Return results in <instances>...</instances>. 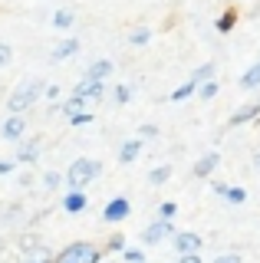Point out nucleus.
<instances>
[{"label":"nucleus","mask_w":260,"mask_h":263,"mask_svg":"<svg viewBox=\"0 0 260 263\" xmlns=\"http://www.w3.org/2000/svg\"><path fill=\"white\" fill-rule=\"evenodd\" d=\"M102 171V164L96 161V158H76L69 164V171H66V184H69V191H83L86 184H92V178Z\"/></svg>","instance_id":"1"},{"label":"nucleus","mask_w":260,"mask_h":263,"mask_svg":"<svg viewBox=\"0 0 260 263\" xmlns=\"http://www.w3.org/2000/svg\"><path fill=\"white\" fill-rule=\"evenodd\" d=\"M43 89H46V86H43L40 79H27L23 86H17V89L10 92V99H7V109H10V115H20L23 109H30V105H33L36 99L43 96Z\"/></svg>","instance_id":"2"},{"label":"nucleus","mask_w":260,"mask_h":263,"mask_svg":"<svg viewBox=\"0 0 260 263\" xmlns=\"http://www.w3.org/2000/svg\"><path fill=\"white\" fill-rule=\"evenodd\" d=\"M99 247H92V243H86V240H79V243H72L66 247V250L60 253V260L56 263H99Z\"/></svg>","instance_id":"3"},{"label":"nucleus","mask_w":260,"mask_h":263,"mask_svg":"<svg viewBox=\"0 0 260 263\" xmlns=\"http://www.w3.org/2000/svg\"><path fill=\"white\" fill-rule=\"evenodd\" d=\"M128 214H132V204L125 201V197H112L109 204H105V211H102V217L109 220V224H119V220H125Z\"/></svg>","instance_id":"4"},{"label":"nucleus","mask_w":260,"mask_h":263,"mask_svg":"<svg viewBox=\"0 0 260 263\" xmlns=\"http://www.w3.org/2000/svg\"><path fill=\"white\" fill-rule=\"evenodd\" d=\"M102 92H105V82L102 79H92V76L79 79L76 89H72V96H79V99H102Z\"/></svg>","instance_id":"5"},{"label":"nucleus","mask_w":260,"mask_h":263,"mask_svg":"<svg viewBox=\"0 0 260 263\" xmlns=\"http://www.w3.org/2000/svg\"><path fill=\"white\" fill-rule=\"evenodd\" d=\"M165 237H172V220H155V224L145 227L142 240H145V243H161Z\"/></svg>","instance_id":"6"},{"label":"nucleus","mask_w":260,"mask_h":263,"mask_svg":"<svg viewBox=\"0 0 260 263\" xmlns=\"http://www.w3.org/2000/svg\"><path fill=\"white\" fill-rule=\"evenodd\" d=\"M23 135H27V122H23V115H10V119L4 122V138H7V142H20Z\"/></svg>","instance_id":"7"},{"label":"nucleus","mask_w":260,"mask_h":263,"mask_svg":"<svg viewBox=\"0 0 260 263\" xmlns=\"http://www.w3.org/2000/svg\"><path fill=\"white\" fill-rule=\"evenodd\" d=\"M201 243H205V240H201L198 234H191V230H188V234H178V237H175V250H178V253H198Z\"/></svg>","instance_id":"8"},{"label":"nucleus","mask_w":260,"mask_h":263,"mask_svg":"<svg viewBox=\"0 0 260 263\" xmlns=\"http://www.w3.org/2000/svg\"><path fill=\"white\" fill-rule=\"evenodd\" d=\"M257 115H260V102H247V105H240V109L231 115V125H244V122L257 119Z\"/></svg>","instance_id":"9"},{"label":"nucleus","mask_w":260,"mask_h":263,"mask_svg":"<svg viewBox=\"0 0 260 263\" xmlns=\"http://www.w3.org/2000/svg\"><path fill=\"white\" fill-rule=\"evenodd\" d=\"M72 53H79V40H63V43H56V46H53V60H56V63L69 60Z\"/></svg>","instance_id":"10"},{"label":"nucleus","mask_w":260,"mask_h":263,"mask_svg":"<svg viewBox=\"0 0 260 263\" xmlns=\"http://www.w3.org/2000/svg\"><path fill=\"white\" fill-rule=\"evenodd\" d=\"M214 191L221 194V197H227L231 204H244L247 201V191L244 187H231V184H214Z\"/></svg>","instance_id":"11"},{"label":"nucleus","mask_w":260,"mask_h":263,"mask_svg":"<svg viewBox=\"0 0 260 263\" xmlns=\"http://www.w3.org/2000/svg\"><path fill=\"white\" fill-rule=\"evenodd\" d=\"M20 142H23V138H20ZM36 152H40V138H30V142H23V145H20V152H17V161H23V164L36 161Z\"/></svg>","instance_id":"12"},{"label":"nucleus","mask_w":260,"mask_h":263,"mask_svg":"<svg viewBox=\"0 0 260 263\" xmlns=\"http://www.w3.org/2000/svg\"><path fill=\"white\" fill-rule=\"evenodd\" d=\"M217 161H221V155H205V158L194 164V178H208L211 171L217 168Z\"/></svg>","instance_id":"13"},{"label":"nucleus","mask_w":260,"mask_h":263,"mask_svg":"<svg viewBox=\"0 0 260 263\" xmlns=\"http://www.w3.org/2000/svg\"><path fill=\"white\" fill-rule=\"evenodd\" d=\"M139 152H142V138H132V142H125V145H122V152H119V161H122V164L135 161V158H139Z\"/></svg>","instance_id":"14"},{"label":"nucleus","mask_w":260,"mask_h":263,"mask_svg":"<svg viewBox=\"0 0 260 263\" xmlns=\"http://www.w3.org/2000/svg\"><path fill=\"white\" fill-rule=\"evenodd\" d=\"M63 208H66L69 214H79V211L86 208V194L83 191H69L66 197H63Z\"/></svg>","instance_id":"15"},{"label":"nucleus","mask_w":260,"mask_h":263,"mask_svg":"<svg viewBox=\"0 0 260 263\" xmlns=\"http://www.w3.org/2000/svg\"><path fill=\"white\" fill-rule=\"evenodd\" d=\"M86 76H92V79H102V82H105V79L112 76V63H109V60H96L92 66H89Z\"/></svg>","instance_id":"16"},{"label":"nucleus","mask_w":260,"mask_h":263,"mask_svg":"<svg viewBox=\"0 0 260 263\" xmlns=\"http://www.w3.org/2000/svg\"><path fill=\"white\" fill-rule=\"evenodd\" d=\"M257 86H260V60L240 76V89H257Z\"/></svg>","instance_id":"17"},{"label":"nucleus","mask_w":260,"mask_h":263,"mask_svg":"<svg viewBox=\"0 0 260 263\" xmlns=\"http://www.w3.org/2000/svg\"><path fill=\"white\" fill-rule=\"evenodd\" d=\"M208 79H214V63H205V66H198V69L191 72L194 86H198V82H208Z\"/></svg>","instance_id":"18"},{"label":"nucleus","mask_w":260,"mask_h":263,"mask_svg":"<svg viewBox=\"0 0 260 263\" xmlns=\"http://www.w3.org/2000/svg\"><path fill=\"white\" fill-rule=\"evenodd\" d=\"M72 20H76V16H72V10H56V13H53V27H56V30H69Z\"/></svg>","instance_id":"19"},{"label":"nucleus","mask_w":260,"mask_h":263,"mask_svg":"<svg viewBox=\"0 0 260 263\" xmlns=\"http://www.w3.org/2000/svg\"><path fill=\"white\" fill-rule=\"evenodd\" d=\"M234 23H237V13H234V10H224L221 20H217V33H231Z\"/></svg>","instance_id":"20"},{"label":"nucleus","mask_w":260,"mask_h":263,"mask_svg":"<svg viewBox=\"0 0 260 263\" xmlns=\"http://www.w3.org/2000/svg\"><path fill=\"white\" fill-rule=\"evenodd\" d=\"M168 178H172V164H161V168H155V171H152V175H148V181H152V184H165V181Z\"/></svg>","instance_id":"21"},{"label":"nucleus","mask_w":260,"mask_h":263,"mask_svg":"<svg viewBox=\"0 0 260 263\" xmlns=\"http://www.w3.org/2000/svg\"><path fill=\"white\" fill-rule=\"evenodd\" d=\"M148 36H152V30L148 27H139V30L128 33V43H132V46H145V43H148Z\"/></svg>","instance_id":"22"},{"label":"nucleus","mask_w":260,"mask_h":263,"mask_svg":"<svg viewBox=\"0 0 260 263\" xmlns=\"http://www.w3.org/2000/svg\"><path fill=\"white\" fill-rule=\"evenodd\" d=\"M194 89H198V96H201V99H214V96H217V79L198 82V86H194Z\"/></svg>","instance_id":"23"},{"label":"nucleus","mask_w":260,"mask_h":263,"mask_svg":"<svg viewBox=\"0 0 260 263\" xmlns=\"http://www.w3.org/2000/svg\"><path fill=\"white\" fill-rule=\"evenodd\" d=\"M83 109H86V99H79V96H72V99L63 102V112H66V115H76V112H83Z\"/></svg>","instance_id":"24"},{"label":"nucleus","mask_w":260,"mask_h":263,"mask_svg":"<svg viewBox=\"0 0 260 263\" xmlns=\"http://www.w3.org/2000/svg\"><path fill=\"white\" fill-rule=\"evenodd\" d=\"M191 92H194V82L188 79V82H181V86H178L175 92H172V102H181V99H188Z\"/></svg>","instance_id":"25"},{"label":"nucleus","mask_w":260,"mask_h":263,"mask_svg":"<svg viewBox=\"0 0 260 263\" xmlns=\"http://www.w3.org/2000/svg\"><path fill=\"white\" fill-rule=\"evenodd\" d=\"M158 211H161V220H172L175 214H178V204H175V201H165Z\"/></svg>","instance_id":"26"},{"label":"nucleus","mask_w":260,"mask_h":263,"mask_svg":"<svg viewBox=\"0 0 260 263\" xmlns=\"http://www.w3.org/2000/svg\"><path fill=\"white\" fill-rule=\"evenodd\" d=\"M116 99H119L122 105H125L128 99H132V89H128V86H116Z\"/></svg>","instance_id":"27"},{"label":"nucleus","mask_w":260,"mask_h":263,"mask_svg":"<svg viewBox=\"0 0 260 263\" xmlns=\"http://www.w3.org/2000/svg\"><path fill=\"white\" fill-rule=\"evenodd\" d=\"M69 119H72V125H89L92 115H89V112H76V115H69Z\"/></svg>","instance_id":"28"},{"label":"nucleus","mask_w":260,"mask_h":263,"mask_svg":"<svg viewBox=\"0 0 260 263\" xmlns=\"http://www.w3.org/2000/svg\"><path fill=\"white\" fill-rule=\"evenodd\" d=\"M10 60H13V49L7 46V43H0V66H7Z\"/></svg>","instance_id":"29"},{"label":"nucleus","mask_w":260,"mask_h":263,"mask_svg":"<svg viewBox=\"0 0 260 263\" xmlns=\"http://www.w3.org/2000/svg\"><path fill=\"white\" fill-rule=\"evenodd\" d=\"M43 184L46 187H60V175H56V171H46V175H43Z\"/></svg>","instance_id":"30"},{"label":"nucleus","mask_w":260,"mask_h":263,"mask_svg":"<svg viewBox=\"0 0 260 263\" xmlns=\"http://www.w3.org/2000/svg\"><path fill=\"white\" fill-rule=\"evenodd\" d=\"M109 250H125V240H122L119 234H112L109 237Z\"/></svg>","instance_id":"31"},{"label":"nucleus","mask_w":260,"mask_h":263,"mask_svg":"<svg viewBox=\"0 0 260 263\" xmlns=\"http://www.w3.org/2000/svg\"><path fill=\"white\" fill-rule=\"evenodd\" d=\"M125 260H128V263H142L145 253H142V250H125Z\"/></svg>","instance_id":"32"},{"label":"nucleus","mask_w":260,"mask_h":263,"mask_svg":"<svg viewBox=\"0 0 260 263\" xmlns=\"http://www.w3.org/2000/svg\"><path fill=\"white\" fill-rule=\"evenodd\" d=\"M178 257H181L178 263H205V260L198 257V253H178Z\"/></svg>","instance_id":"33"},{"label":"nucleus","mask_w":260,"mask_h":263,"mask_svg":"<svg viewBox=\"0 0 260 263\" xmlns=\"http://www.w3.org/2000/svg\"><path fill=\"white\" fill-rule=\"evenodd\" d=\"M155 132H158L155 125H142V128H139V135H142V138H155Z\"/></svg>","instance_id":"34"},{"label":"nucleus","mask_w":260,"mask_h":263,"mask_svg":"<svg viewBox=\"0 0 260 263\" xmlns=\"http://www.w3.org/2000/svg\"><path fill=\"white\" fill-rule=\"evenodd\" d=\"M214 263H240V257H237V253H231V257H217Z\"/></svg>","instance_id":"35"},{"label":"nucleus","mask_w":260,"mask_h":263,"mask_svg":"<svg viewBox=\"0 0 260 263\" xmlns=\"http://www.w3.org/2000/svg\"><path fill=\"white\" fill-rule=\"evenodd\" d=\"M13 171V161H0V175H10Z\"/></svg>","instance_id":"36"},{"label":"nucleus","mask_w":260,"mask_h":263,"mask_svg":"<svg viewBox=\"0 0 260 263\" xmlns=\"http://www.w3.org/2000/svg\"><path fill=\"white\" fill-rule=\"evenodd\" d=\"M254 168H257V171H260V152H257V155H254Z\"/></svg>","instance_id":"37"},{"label":"nucleus","mask_w":260,"mask_h":263,"mask_svg":"<svg viewBox=\"0 0 260 263\" xmlns=\"http://www.w3.org/2000/svg\"><path fill=\"white\" fill-rule=\"evenodd\" d=\"M27 263H43V260H27Z\"/></svg>","instance_id":"38"},{"label":"nucleus","mask_w":260,"mask_h":263,"mask_svg":"<svg viewBox=\"0 0 260 263\" xmlns=\"http://www.w3.org/2000/svg\"><path fill=\"white\" fill-rule=\"evenodd\" d=\"M142 263H145V260H142Z\"/></svg>","instance_id":"39"}]
</instances>
